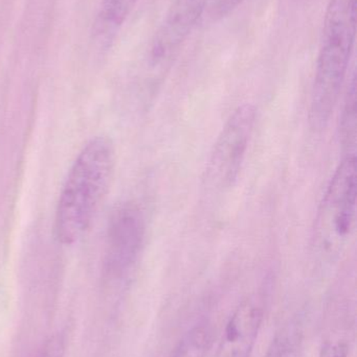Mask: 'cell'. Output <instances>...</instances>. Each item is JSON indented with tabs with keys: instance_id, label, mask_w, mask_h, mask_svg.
Segmentation results:
<instances>
[{
	"instance_id": "6da1fadb",
	"label": "cell",
	"mask_w": 357,
	"mask_h": 357,
	"mask_svg": "<svg viewBox=\"0 0 357 357\" xmlns=\"http://www.w3.org/2000/svg\"><path fill=\"white\" fill-rule=\"evenodd\" d=\"M115 167V146L109 138H92L82 149L57 204L54 233L59 243L73 245L89 230L108 193Z\"/></svg>"
},
{
	"instance_id": "7a4b0ae2",
	"label": "cell",
	"mask_w": 357,
	"mask_h": 357,
	"mask_svg": "<svg viewBox=\"0 0 357 357\" xmlns=\"http://www.w3.org/2000/svg\"><path fill=\"white\" fill-rule=\"evenodd\" d=\"M356 40V0H329L312 84L308 121L326 127L349 69Z\"/></svg>"
},
{
	"instance_id": "3957f363",
	"label": "cell",
	"mask_w": 357,
	"mask_h": 357,
	"mask_svg": "<svg viewBox=\"0 0 357 357\" xmlns=\"http://www.w3.org/2000/svg\"><path fill=\"white\" fill-rule=\"evenodd\" d=\"M356 155H345L329 181L314 220V245L321 253L337 258L347 249L356 230Z\"/></svg>"
},
{
	"instance_id": "277c9868",
	"label": "cell",
	"mask_w": 357,
	"mask_h": 357,
	"mask_svg": "<svg viewBox=\"0 0 357 357\" xmlns=\"http://www.w3.org/2000/svg\"><path fill=\"white\" fill-rule=\"evenodd\" d=\"M256 117L257 111L251 104L241 105L228 117L207 161V186L218 191L228 190L234 186L247 157Z\"/></svg>"
},
{
	"instance_id": "5b68a950",
	"label": "cell",
	"mask_w": 357,
	"mask_h": 357,
	"mask_svg": "<svg viewBox=\"0 0 357 357\" xmlns=\"http://www.w3.org/2000/svg\"><path fill=\"white\" fill-rule=\"evenodd\" d=\"M146 238V220L138 205L125 203L113 211L107 228L104 273L121 279L138 264Z\"/></svg>"
},
{
	"instance_id": "8992f818",
	"label": "cell",
	"mask_w": 357,
	"mask_h": 357,
	"mask_svg": "<svg viewBox=\"0 0 357 357\" xmlns=\"http://www.w3.org/2000/svg\"><path fill=\"white\" fill-rule=\"evenodd\" d=\"M209 4L210 0H173L151 43L149 64L152 68L163 70L190 37Z\"/></svg>"
},
{
	"instance_id": "52a82bcc",
	"label": "cell",
	"mask_w": 357,
	"mask_h": 357,
	"mask_svg": "<svg viewBox=\"0 0 357 357\" xmlns=\"http://www.w3.org/2000/svg\"><path fill=\"white\" fill-rule=\"evenodd\" d=\"M263 320V307L253 298L241 302L228 319L216 357H251Z\"/></svg>"
},
{
	"instance_id": "ba28073f",
	"label": "cell",
	"mask_w": 357,
	"mask_h": 357,
	"mask_svg": "<svg viewBox=\"0 0 357 357\" xmlns=\"http://www.w3.org/2000/svg\"><path fill=\"white\" fill-rule=\"evenodd\" d=\"M356 77L352 73L340 117V139L344 154H356Z\"/></svg>"
},
{
	"instance_id": "9c48e42d",
	"label": "cell",
	"mask_w": 357,
	"mask_h": 357,
	"mask_svg": "<svg viewBox=\"0 0 357 357\" xmlns=\"http://www.w3.org/2000/svg\"><path fill=\"white\" fill-rule=\"evenodd\" d=\"M138 0H103L96 22V31L101 37H110L117 33Z\"/></svg>"
},
{
	"instance_id": "30bf717a",
	"label": "cell",
	"mask_w": 357,
	"mask_h": 357,
	"mask_svg": "<svg viewBox=\"0 0 357 357\" xmlns=\"http://www.w3.org/2000/svg\"><path fill=\"white\" fill-rule=\"evenodd\" d=\"M211 333L205 325H197L184 335L172 357H207Z\"/></svg>"
},
{
	"instance_id": "8fae6325",
	"label": "cell",
	"mask_w": 357,
	"mask_h": 357,
	"mask_svg": "<svg viewBox=\"0 0 357 357\" xmlns=\"http://www.w3.org/2000/svg\"><path fill=\"white\" fill-rule=\"evenodd\" d=\"M265 357H303L301 333L293 326L281 331L272 340Z\"/></svg>"
},
{
	"instance_id": "7c38bea8",
	"label": "cell",
	"mask_w": 357,
	"mask_h": 357,
	"mask_svg": "<svg viewBox=\"0 0 357 357\" xmlns=\"http://www.w3.org/2000/svg\"><path fill=\"white\" fill-rule=\"evenodd\" d=\"M245 0H210L207 13L212 20H220L234 12Z\"/></svg>"
},
{
	"instance_id": "4fadbf2b",
	"label": "cell",
	"mask_w": 357,
	"mask_h": 357,
	"mask_svg": "<svg viewBox=\"0 0 357 357\" xmlns=\"http://www.w3.org/2000/svg\"><path fill=\"white\" fill-rule=\"evenodd\" d=\"M66 341L61 335L50 337L35 357H64Z\"/></svg>"
},
{
	"instance_id": "5bb4252c",
	"label": "cell",
	"mask_w": 357,
	"mask_h": 357,
	"mask_svg": "<svg viewBox=\"0 0 357 357\" xmlns=\"http://www.w3.org/2000/svg\"><path fill=\"white\" fill-rule=\"evenodd\" d=\"M320 357H349V345L343 339H330L325 342Z\"/></svg>"
}]
</instances>
